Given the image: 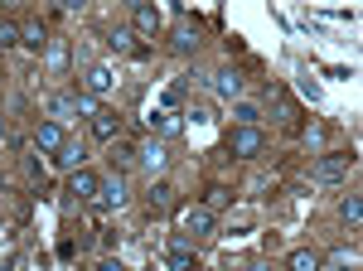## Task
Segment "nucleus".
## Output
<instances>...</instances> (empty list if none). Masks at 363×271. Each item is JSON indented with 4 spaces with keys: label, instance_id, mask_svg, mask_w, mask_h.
Segmentation results:
<instances>
[{
    "label": "nucleus",
    "instance_id": "obj_24",
    "mask_svg": "<svg viewBox=\"0 0 363 271\" xmlns=\"http://www.w3.org/2000/svg\"><path fill=\"white\" fill-rule=\"evenodd\" d=\"M73 111H78V116H87V121H92V116H97V97H92V92H73Z\"/></svg>",
    "mask_w": 363,
    "mask_h": 271
},
{
    "label": "nucleus",
    "instance_id": "obj_18",
    "mask_svg": "<svg viewBox=\"0 0 363 271\" xmlns=\"http://www.w3.org/2000/svg\"><path fill=\"white\" fill-rule=\"evenodd\" d=\"M339 218H344L349 228H359L363 223V194H344V199H339Z\"/></svg>",
    "mask_w": 363,
    "mask_h": 271
},
{
    "label": "nucleus",
    "instance_id": "obj_15",
    "mask_svg": "<svg viewBox=\"0 0 363 271\" xmlns=\"http://www.w3.org/2000/svg\"><path fill=\"white\" fill-rule=\"evenodd\" d=\"M83 160H87V150L78 145V140H68V145L54 155V165H58V170H68V175H73V170H83Z\"/></svg>",
    "mask_w": 363,
    "mask_h": 271
},
{
    "label": "nucleus",
    "instance_id": "obj_10",
    "mask_svg": "<svg viewBox=\"0 0 363 271\" xmlns=\"http://www.w3.org/2000/svg\"><path fill=\"white\" fill-rule=\"evenodd\" d=\"M213 87H218V97H228V102H242V73L238 68H223V73H213Z\"/></svg>",
    "mask_w": 363,
    "mask_h": 271
},
{
    "label": "nucleus",
    "instance_id": "obj_23",
    "mask_svg": "<svg viewBox=\"0 0 363 271\" xmlns=\"http://www.w3.org/2000/svg\"><path fill=\"white\" fill-rule=\"evenodd\" d=\"M233 116H238V126H257V121H262V107L242 97V102H233Z\"/></svg>",
    "mask_w": 363,
    "mask_h": 271
},
{
    "label": "nucleus",
    "instance_id": "obj_11",
    "mask_svg": "<svg viewBox=\"0 0 363 271\" xmlns=\"http://www.w3.org/2000/svg\"><path fill=\"white\" fill-rule=\"evenodd\" d=\"M145 204H150V214H155V218H165L169 209H174V189H169L165 179H155V184H150V194H145Z\"/></svg>",
    "mask_w": 363,
    "mask_h": 271
},
{
    "label": "nucleus",
    "instance_id": "obj_20",
    "mask_svg": "<svg viewBox=\"0 0 363 271\" xmlns=\"http://www.w3.org/2000/svg\"><path fill=\"white\" fill-rule=\"evenodd\" d=\"M20 44H25V49H34V54H44V49H49L44 25H25V29H20Z\"/></svg>",
    "mask_w": 363,
    "mask_h": 271
},
{
    "label": "nucleus",
    "instance_id": "obj_21",
    "mask_svg": "<svg viewBox=\"0 0 363 271\" xmlns=\"http://www.w3.org/2000/svg\"><path fill=\"white\" fill-rule=\"evenodd\" d=\"M131 165H136V145H126V140H116V145H112V170H116V175H126Z\"/></svg>",
    "mask_w": 363,
    "mask_h": 271
},
{
    "label": "nucleus",
    "instance_id": "obj_14",
    "mask_svg": "<svg viewBox=\"0 0 363 271\" xmlns=\"http://www.w3.org/2000/svg\"><path fill=\"white\" fill-rule=\"evenodd\" d=\"M145 126H150V131H160V136H179V126H184V121H179V111H150V116H145Z\"/></svg>",
    "mask_w": 363,
    "mask_h": 271
},
{
    "label": "nucleus",
    "instance_id": "obj_27",
    "mask_svg": "<svg viewBox=\"0 0 363 271\" xmlns=\"http://www.w3.org/2000/svg\"><path fill=\"white\" fill-rule=\"evenodd\" d=\"M15 44H20V25L0 20V49H15Z\"/></svg>",
    "mask_w": 363,
    "mask_h": 271
},
{
    "label": "nucleus",
    "instance_id": "obj_9",
    "mask_svg": "<svg viewBox=\"0 0 363 271\" xmlns=\"http://www.w3.org/2000/svg\"><path fill=\"white\" fill-rule=\"evenodd\" d=\"M169 271H194V243L189 238H169Z\"/></svg>",
    "mask_w": 363,
    "mask_h": 271
},
{
    "label": "nucleus",
    "instance_id": "obj_5",
    "mask_svg": "<svg viewBox=\"0 0 363 271\" xmlns=\"http://www.w3.org/2000/svg\"><path fill=\"white\" fill-rule=\"evenodd\" d=\"M34 145H39L44 155H58V150L68 145V131H63V121H39V131H34Z\"/></svg>",
    "mask_w": 363,
    "mask_h": 271
},
{
    "label": "nucleus",
    "instance_id": "obj_8",
    "mask_svg": "<svg viewBox=\"0 0 363 271\" xmlns=\"http://www.w3.org/2000/svg\"><path fill=\"white\" fill-rule=\"evenodd\" d=\"M112 87H116V73L107 68V63H92V68H87L83 92H92V97H102V92H112Z\"/></svg>",
    "mask_w": 363,
    "mask_h": 271
},
{
    "label": "nucleus",
    "instance_id": "obj_29",
    "mask_svg": "<svg viewBox=\"0 0 363 271\" xmlns=\"http://www.w3.org/2000/svg\"><path fill=\"white\" fill-rule=\"evenodd\" d=\"M0 140H10V126H5V116H0Z\"/></svg>",
    "mask_w": 363,
    "mask_h": 271
},
{
    "label": "nucleus",
    "instance_id": "obj_28",
    "mask_svg": "<svg viewBox=\"0 0 363 271\" xmlns=\"http://www.w3.org/2000/svg\"><path fill=\"white\" fill-rule=\"evenodd\" d=\"M97 271H121V262H112V257H107V262H97Z\"/></svg>",
    "mask_w": 363,
    "mask_h": 271
},
{
    "label": "nucleus",
    "instance_id": "obj_3",
    "mask_svg": "<svg viewBox=\"0 0 363 271\" xmlns=\"http://www.w3.org/2000/svg\"><path fill=\"white\" fill-rule=\"evenodd\" d=\"M165 160H169L165 140H155V136H150V140H140V145H136V165L145 170V175H160V170H165Z\"/></svg>",
    "mask_w": 363,
    "mask_h": 271
},
{
    "label": "nucleus",
    "instance_id": "obj_7",
    "mask_svg": "<svg viewBox=\"0 0 363 271\" xmlns=\"http://www.w3.org/2000/svg\"><path fill=\"white\" fill-rule=\"evenodd\" d=\"M160 25H165V15H160V10H155V5H136V10H131V34H160Z\"/></svg>",
    "mask_w": 363,
    "mask_h": 271
},
{
    "label": "nucleus",
    "instance_id": "obj_26",
    "mask_svg": "<svg viewBox=\"0 0 363 271\" xmlns=\"http://www.w3.org/2000/svg\"><path fill=\"white\" fill-rule=\"evenodd\" d=\"M330 267H335V271H354V267H359V257H354L349 247H339L335 257H330Z\"/></svg>",
    "mask_w": 363,
    "mask_h": 271
},
{
    "label": "nucleus",
    "instance_id": "obj_1",
    "mask_svg": "<svg viewBox=\"0 0 363 271\" xmlns=\"http://www.w3.org/2000/svg\"><path fill=\"white\" fill-rule=\"evenodd\" d=\"M213 209H203V204H184L179 209V238H189V243H199V238H213Z\"/></svg>",
    "mask_w": 363,
    "mask_h": 271
},
{
    "label": "nucleus",
    "instance_id": "obj_4",
    "mask_svg": "<svg viewBox=\"0 0 363 271\" xmlns=\"http://www.w3.org/2000/svg\"><path fill=\"white\" fill-rule=\"evenodd\" d=\"M349 160H354V155H320V160H315V184H339V179L349 175Z\"/></svg>",
    "mask_w": 363,
    "mask_h": 271
},
{
    "label": "nucleus",
    "instance_id": "obj_25",
    "mask_svg": "<svg viewBox=\"0 0 363 271\" xmlns=\"http://www.w3.org/2000/svg\"><path fill=\"white\" fill-rule=\"evenodd\" d=\"M68 111H73V97H63V92H58V97H49V121H63Z\"/></svg>",
    "mask_w": 363,
    "mask_h": 271
},
{
    "label": "nucleus",
    "instance_id": "obj_2",
    "mask_svg": "<svg viewBox=\"0 0 363 271\" xmlns=\"http://www.w3.org/2000/svg\"><path fill=\"white\" fill-rule=\"evenodd\" d=\"M262 150H267V136H262V126H233V131H228V155L252 160V155H262Z\"/></svg>",
    "mask_w": 363,
    "mask_h": 271
},
{
    "label": "nucleus",
    "instance_id": "obj_12",
    "mask_svg": "<svg viewBox=\"0 0 363 271\" xmlns=\"http://www.w3.org/2000/svg\"><path fill=\"white\" fill-rule=\"evenodd\" d=\"M97 184H102V179H97L92 170H73V175H68V194H78V199H97Z\"/></svg>",
    "mask_w": 363,
    "mask_h": 271
},
{
    "label": "nucleus",
    "instance_id": "obj_22",
    "mask_svg": "<svg viewBox=\"0 0 363 271\" xmlns=\"http://www.w3.org/2000/svg\"><path fill=\"white\" fill-rule=\"evenodd\" d=\"M107 44H112L116 54H145V49L136 44V34H131V29H112V39H107Z\"/></svg>",
    "mask_w": 363,
    "mask_h": 271
},
{
    "label": "nucleus",
    "instance_id": "obj_13",
    "mask_svg": "<svg viewBox=\"0 0 363 271\" xmlns=\"http://www.w3.org/2000/svg\"><path fill=\"white\" fill-rule=\"evenodd\" d=\"M325 267V257L315 252V247H296L291 257H286V271H320Z\"/></svg>",
    "mask_w": 363,
    "mask_h": 271
},
{
    "label": "nucleus",
    "instance_id": "obj_17",
    "mask_svg": "<svg viewBox=\"0 0 363 271\" xmlns=\"http://www.w3.org/2000/svg\"><path fill=\"white\" fill-rule=\"evenodd\" d=\"M116 131H121V116H112V111H97L92 116V136L97 140H116Z\"/></svg>",
    "mask_w": 363,
    "mask_h": 271
},
{
    "label": "nucleus",
    "instance_id": "obj_16",
    "mask_svg": "<svg viewBox=\"0 0 363 271\" xmlns=\"http://www.w3.org/2000/svg\"><path fill=\"white\" fill-rule=\"evenodd\" d=\"M169 44H174L179 54H194V49H199V25H189V15H184V25L174 29V39H169Z\"/></svg>",
    "mask_w": 363,
    "mask_h": 271
},
{
    "label": "nucleus",
    "instance_id": "obj_6",
    "mask_svg": "<svg viewBox=\"0 0 363 271\" xmlns=\"http://www.w3.org/2000/svg\"><path fill=\"white\" fill-rule=\"evenodd\" d=\"M92 204H97V214H116V209L126 204V184H121V175L107 179V184H97V199H92Z\"/></svg>",
    "mask_w": 363,
    "mask_h": 271
},
{
    "label": "nucleus",
    "instance_id": "obj_19",
    "mask_svg": "<svg viewBox=\"0 0 363 271\" xmlns=\"http://www.w3.org/2000/svg\"><path fill=\"white\" fill-rule=\"evenodd\" d=\"M184 97H189V73H184V78H174L165 87V107H160V111H179V107H184Z\"/></svg>",
    "mask_w": 363,
    "mask_h": 271
},
{
    "label": "nucleus",
    "instance_id": "obj_30",
    "mask_svg": "<svg viewBox=\"0 0 363 271\" xmlns=\"http://www.w3.org/2000/svg\"><path fill=\"white\" fill-rule=\"evenodd\" d=\"M252 271H267V267H252Z\"/></svg>",
    "mask_w": 363,
    "mask_h": 271
}]
</instances>
